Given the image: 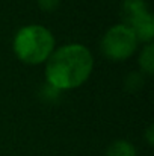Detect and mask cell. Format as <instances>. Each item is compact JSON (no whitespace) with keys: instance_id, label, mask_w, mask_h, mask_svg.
Segmentation results:
<instances>
[{"instance_id":"obj_1","label":"cell","mask_w":154,"mask_h":156,"mask_svg":"<svg viewBox=\"0 0 154 156\" xmlns=\"http://www.w3.org/2000/svg\"><path fill=\"white\" fill-rule=\"evenodd\" d=\"M94 68L91 52L82 44H67L53 50L46 65L49 85L57 91L73 90L88 80Z\"/></svg>"},{"instance_id":"obj_2","label":"cell","mask_w":154,"mask_h":156,"mask_svg":"<svg viewBox=\"0 0 154 156\" xmlns=\"http://www.w3.org/2000/svg\"><path fill=\"white\" fill-rule=\"evenodd\" d=\"M54 50V38L51 32L41 24H29L21 27L14 38V52L26 64H41L49 59Z\"/></svg>"},{"instance_id":"obj_3","label":"cell","mask_w":154,"mask_h":156,"mask_svg":"<svg viewBox=\"0 0 154 156\" xmlns=\"http://www.w3.org/2000/svg\"><path fill=\"white\" fill-rule=\"evenodd\" d=\"M138 40L124 24L112 26L101 40V52L113 61H122L136 52Z\"/></svg>"},{"instance_id":"obj_4","label":"cell","mask_w":154,"mask_h":156,"mask_svg":"<svg viewBox=\"0 0 154 156\" xmlns=\"http://www.w3.org/2000/svg\"><path fill=\"white\" fill-rule=\"evenodd\" d=\"M119 12H121L122 24L128 29L150 14L145 0H124Z\"/></svg>"},{"instance_id":"obj_5","label":"cell","mask_w":154,"mask_h":156,"mask_svg":"<svg viewBox=\"0 0 154 156\" xmlns=\"http://www.w3.org/2000/svg\"><path fill=\"white\" fill-rule=\"evenodd\" d=\"M106 156H138V155H136V149H135L133 144H130L128 141H124V140H118V141H113L107 147Z\"/></svg>"},{"instance_id":"obj_6","label":"cell","mask_w":154,"mask_h":156,"mask_svg":"<svg viewBox=\"0 0 154 156\" xmlns=\"http://www.w3.org/2000/svg\"><path fill=\"white\" fill-rule=\"evenodd\" d=\"M139 64H141V68L148 74L151 76L154 71V46L153 43L147 44L145 49L142 50L141 56H139Z\"/></svg>"},{"instance_id":"obj_7","label":"cell","mask_w":154,"mask_h":156,"mask_svg":"<svg viewBox=\"0 0 154 156\" xmlns=\"http://www.w3.org/2000/svg\"><path fill=\"white\" fill-rule=\"evenodd\" d=\"M60 0H38V5L43 11H54L59 6Z\"/></svg>"},{"instance_id":"obj_8","label":"cell","mask_w":154,"mask_h":156,"mask_svg":"<svg viewBox=\"0 0 154 156\" xmlns=\"http://www.w3.org/2000/svg\"><path fill=\"white\" fill-rule=\"evenodd\" d=\"M153 132H154V127L153 126H148V129H147V141H148V144H150V146H153L154 144Z\"/></svg>"}]
</instances>
